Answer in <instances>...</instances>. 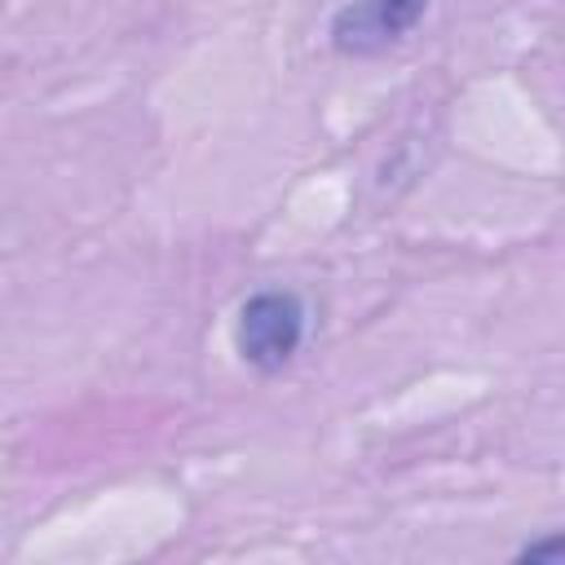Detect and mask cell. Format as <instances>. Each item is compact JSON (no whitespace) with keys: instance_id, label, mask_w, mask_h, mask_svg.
I'll return each instance as SVG.
<instances>
[{"instance_id":"cell-1","label":"cell","mask_w":565,"mask_h":565,"mask_svg":"<svg viewBox=\"0 0 565 565\" xmlns=\"http://www.w3.org/2000/svg\"><path fill=\"white\" fill-rule=\"evenodd\" d=\"M238 353L243 362H252L256 371H282L300 340H305V305L296 291H256L243 300L238 309V327H234Z\"/></svg>"},{"instance_id":"cell-3","label":"cell","mask_w":565,"mask_h":565,"mask_svg":"<svg viewBox=\"0 0 565 565\" xmlns=\"http://www.w3.org/2000/svg\"><path fill=\"white\" fill-rule=\"evenodd\" d=\"M521 561H565V534H552V539H534L516 552Z\"/></svg>"},{"instance_id":"cell-2","label":"cell","mask_w":565,"mask_h":565,"mask_svg":"<svg viewBox=\"0 0 565 565\" xmlns=\"http://www.w3.org/2000/svg\"><path fill=\"white\" fill-rule=\"evenodd\" d=\"M424 13L428 0H353L331 18V44L349 57H371L397 44Z\"/></svg>"}]
</instances>
